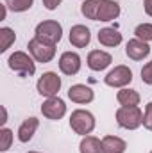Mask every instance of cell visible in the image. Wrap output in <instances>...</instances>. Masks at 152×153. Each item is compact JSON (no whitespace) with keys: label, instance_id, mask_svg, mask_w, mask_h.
Wrapping results in <instances>:
<instances>
[{"label":"cell","instance_id":"obj_1","mask_svg":"<svg viewBox=\"0 0 152 153\" xmlns=\"http://www.w3.org/2000/svg\"><path fill=\"white\" fill-rule=\"evenodd\" d=\"M81 13L93 22H113L120 16V5L114 0H86L81 5Z\"/></svg>","mask_w":152,"mask_h":153},{"label":"cell","instance_id":"obj_2","mask_svg":"<svg viewBox=\"0 0 152 153\" xmlns=\"http://www.w3.org/2000/svg\"><path fill=\"white\" fill-rule=\"evenodd\" d=\"M116 123L125 130H136L143 125V112L140 111L138 105L120 107L116 111Z\"/></svg>","mask_w":152,"mask_h":153},{"label":"cell","instance_id":"obj_3","mask_svg":"<svg viewBox=\"0 0 152 153\" xmlns=\"http://www.w3.org/2000/svg\"><path fill=\"white\" fill-rule=\"evenodd\" d=\"M7 64L13 71H16L20 76H32L36 73V64L34 59L31 55H27L25 52H14L9 55Z\"/></svg>","mask_w":152,"mask_h":153},{"label":"cell","instance_id":"obj_4","mask_svg":"<svg viewBox=\"0 0 152 153\" xmlns=\"http://www.w3.org/2000/svg\"><path fill=\"white\" fill-rule=\"evenodd\" d=\"M70 128L79 135H88L95 128V116L84 109H77L70 116Z\"/></svg>","mask_w":152,"mask_h":153},{"label":"cell","instance_id":"obj_5","mask_svg":"<svg viewBox=\"0 0 152 153\" xmlns=\"http://www.w3.org/2000/svg\"><path fill=\"white\" fill-rule=\"evenodd\" d=\"M27 48H29V53L32 55V59L38 61V62H43V64L45 62H50L56 57V45L45 43L43 39L36 38V36L29 41Z\"/></svg>","mask_w":152,"mask_h":153},{"label":"cell","instance_id":"obj_6","mask_svg":"<svg viewBox=\"0 0 152 153\" xmlns=\"http://www.w3.org/2000/svg\"><path fill=\"white\" fill-rule=\"evenodd\" d=\"M36 38L50 45H57L63 38V27L56 20H45L36 25Z\"/></svg>","mask_w":152,"mask_h":153},{"label":"cell","instance_id":"obj_7","mask_svg":"<svg viewBox=\"0 0 152 153\" xmlns=\"http://www.w3.org/2000/svg\"><path fill=\"white\" fill-rule=\"evenodd\" d=\"M36 89H38L39 94L45 96V98L56 96L59 93V89H61V76L57 75V73H54V71L43 73V75L39 76L38 84H36Z\"/></svg>","mask_w":152,"mask_h":153},{"label":"cell","instance_id":"obj_8","mask_svg":"<svg viewBox=\"0 0 152 153\" xmlns=\"http://www.w3.org/2000/svg\"><path fill=\"white\" fill-rule=\"evenodd\" d=\"M104 82L109 87H125V85H129L132 82V71L123 64L114 66L113 70L104 76Z\"/></svg>","mask_w":152,"mask_h":153},{"label":"cell","instance_id":"obj_9","mask_svg":"<svg viewBox=\"0 0 152 153\" xmlns=\"http://www.w3.org/2000/svg\"><path fill=\"white\" fill-rule=\"evenodd\" d=\"M41 112L45 117L52 119V121H59L63 116L66 114V103L57 98V96H52V98H47L41 105Z\"/></svg>","mask_w":152,"mask_h":153},{"label":"cell","instance_id":"obj_10","mask_svg":"<svg viewBox=\"0 0 152 153\" xmlns=\"http://www.w3.org/2000/svg\"><path fill=\"white\" fill-rule=\"evenodd\" d=\"M125 53L132 61H143L145 57H149L150 46H149V43H145V41H141L138 38L129 39L127 45H125Z\"/></svg>","mask_w":152,"mask_h":153},{"label":"cell","instance_id":"obj_11","mask_svg":"<svg viewBox=\"0 0 152 153\" xmlns=\"http://www.w3.org/2000/svg\"><path fill=\"white\" fill-rule=\"evenodd\" d=\"M59 70H61V73H65L68 76L77 75L79 70H81V57H79V53H75V52L61 53V57H59Z\"/></svg>","mask_w":152,"mask_h":153},{"label":"cell","instance_id":"obj_12","mask_svg":"<svg viewBox=\"0 0 152 153\" xmlns=\"http://www.w3.org/2000/svg\"><path fill=\"white\" fill-rule=\"evenodd\" d=\"M113 62V57L104 50H91L88 53V68L93 71H102Z\"/></svg>","mask_w":152,"mask_h":153},{"label":"cell","instance_id":"obj_13","mask_svg":"<svg viewBox=\"0 0 152 153\" xmlns=\"http://www.w3.org/2000/svg\"><path fill=\"white\" fill-rule=\"evenodd\" d=\"M68 98H70L74 103L82 105V103L93 102L95 94H93V89H91V87H88V85H84V84H75V85H72V87L68 89Z\"/></svg>","mask_w":152,"mask_h":153},{"label":"cell","instance_id":"obj_14","mask_svg":"<svg viewBox=\"0 0 152 153\" xmlns=\"http://www.w3.org/2000/svg\"><path fill=\"white\" fill-rule=\"evenodd\" d=\"M91 41V32L86 25H74L70 29V43L75 48H84Z\"/></svg>","mask_w":152,"mask_h":153},{"label":"cell","instance_id":"obj_15","mask_svg":"<svg viewBox=\"0 0 152 153\" xmlns=\"http://www.w3.org/2000/svg\"><path fill=\"white\" fill-rule=\"evenodd\" d=\"M38 126H39L38 117H27V119L20 125V128H18V141H20V143H29V141L32 139V135L36 134Z\"/></svg>","mask_w":152,"mask_h":153},{"label":"cell","instance_id":"obj_16","mask_svg":"<svg viewBox=\"0 0 152 153\" xmlns=\"http://www.w3.org/2000/svg\"><path fill=\"white\" fill-rule=\"evenodd\" d=\"M97 38H99V43L104 45V46H118L122 43V34L116 29H113V27L100 29Z\"/></svg>","mask_w":152,"mask_h":153},{"label":"cell","instance_id":"obj_17","mask_svg":"<svg viewBox=\"0 0 152 153\" xmlns=\"http://www.w3.org/2000/svg\"><path fill=\"white\" fill-rule=\"evenodd\" d=\"M127 143L116 135H106L102 139V152L104 153H125Z\"/></svg>","mask_w":152,"mask_h":153},{"label":"cell","instance_id":"obj_18","mask_svg":"<svg viewBox=\"0 0 152 153\" xmlns=\"http://www.w3.org/2000/svg\"><path fill=\"white\" fill-rule=\"evenodd\" d=\"M116 100H118V103H120L122 107H131V105H138L141 98H140L138 91L122 87V89L116 93Z\"/></svg>","mask_w":152,"mask_h":153},{"label":"cell","instance_id":"obj_19","mask_svg":"<svg viewBox=\"0 0 152 153\" xmlns=\"http://www.w3.org/2000/svg\"><path fill=\"white\" fill-rule=\"evenodd\" d=\"M81 153H104L102 152V141L97 139L95 135H84V139L79 144Z\"/></svg>","mask_w":152,"mask_h":153},{"label":"cell","instance_id":"obj_20","mask_svg":"<svg viewBox=\"0 0 152 153\" xmlns=\"http://www.w3.org/2000/svg\"><path fill=\"white\" fill-rule=\"evenodd\" d=\"M16 41V34L13 29L9 27H2L0 29V52H7V48Z\"/></svg>","mask_w":152,"mask_h":153},{"label":"cell","instance_id":"obj_21","mask_svg":"<svg viewBox=\"0 0 152 153\" xmlns=\"http://www.w3.org/2000/svg\"><path fill=\"white\" fill-rule=\"evenodd\" d=\"M34 0H5V7L13 13H23L32 7Z\"/></svg>","mask_w":152,"mask_h":153},{"label":"cell","instance_id":"obj_22","mask_svg":"<svg viewBox=\"0 0 152 153\" xmlns=\"http://www.w3.org/2000/svg\"><path fill=\"white\" fill-rule=\"evenodd\" d=\"M134 36L145 43L152 41V23H140L136 29H134Z\"/></svg>","mask_w":152,"mask_h":153},{"label":"cell","instance_id":"obj_23","mask_svg":"<svg viewBox=\"0 0 152 153\" xmlns=\"http://www.w3.org/2000/svg\"><path fill=\"white\" fill-rule=\"evenodd\" d=\"M11 143H13V132L4 126L0 130V152H7L11 148Z\"/></svg>","mask_w":152,"mask_h":153},{"label":"cell","instance_id":"obj_24","mask_svg":"<svg viewBox=\"0 0 152 153\" xmlns=\"http://www.w3.org/2000/svg\"><path fill=\"white\" fill-rule=\"evenodd\" d=\"M143 126L152 132V102H149L147 107H145V112H143Z\"/></svg>","mask_w":152,"mask_h":153},{"label":"cell","instance_id":"obj_25","mask_svg":"<svg viewBox=\"0 0 152 153\" xmlns=\"http://www.w3.org/2000/svg\"><path fill=\"white\" fill-rule=\"evenodd\" d=\"M141 80H143L147 85H152V61L147 62V64L141 68Z\"/></svg>","mask_w":152,"mask_h":153},{"label":"cell","instance_id":"obj_26","mask_svg":"<svg viewBox=\"0 0 152 153\" xmlns=\"http://www.w3.org/2000/svg\"><path fill=\"white\" fill-rule=\"evenodd\" d=\"M61 2H63V0H43V5H45V9H48V11H54V9L59 7Z\"/></svg>","mask_w":152,"mask_h":153},{"label":"cell","instance_id":"obj_27","mask_svg":"<svg viewBox=\"0 0 152 153\" xmlns=\"http://www.w3.org/2000/svg\"><path fill=\"white\" fill-rule=\"evenodd\" d=\"M143 7H145V13H147V14L152 18V0H145Z\"/></svg>","mask_w":152,"mask_h":153},{"label":"cell","instance_id":"obj_28","mask_svg":"<svg viewBox=\"0 0 152 153\" xmlns=\"http://www.w3.org/2000/svg\"><path fill=\"white\" fill-rule=\"evenodd\" d=\"M0 123H2V126L7 123V111H5V107H2V119H0Z\"/></svg>","mask_w":152,"mask_h":153},{"label":"cell","instance_id":"obj_29","mask_svg":"<svg viewBox=\"0 0 152 153\" xmlns=\"http://www.w3.org/2000/svg\"><path fill=\"white\" fill-rule=\"evenodd\" d=\"M27 153H39V152H27Z\"/></svg>","mask_w":152,"mask_h":153},{"label":"cell","instance_id":"obj_30","mask_svg":"<svg viewBox=\"0 0 152 153\" xmlns=\"http://www.w3.org/2000/svg\"><path fill=\"white\" fill-rule=\"evenodd\" d=\"M150 153H152V152H150Z\"/></svg>","mask_w":152,"mask_h":153}]
</instances>
